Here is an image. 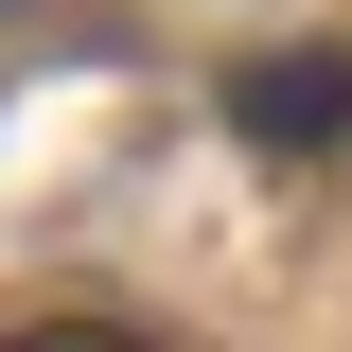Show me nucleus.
<instances>
[{
  "label": "nucleus",
  "instance_id": "2",
  "mask_svg": "<svg viewBox=\"0 0 352 352\" xmlns=\"http://www.w3.org/2000/svg\"><path fill=\"white\" fill-rule=\"evenodd\" d=\"M18 352H141V335H106V317H53V335H18Z\"/></svg>",
  "mask_w": 352,
  "mask_h": 352
},
{
  "label": "nucleus",
  "instance_id": "1",
  "mask_svg": "<svg viewBox=\"0 0 352 352\" xmlns=\"http://www.w3.org/2000/svg\"><path fill=\"white\" fill-rule=\"evenodd\" d=\"M229 106H247V141H352V71L335 53H264V71H229Z\"/></svg>",
  "mask_w": 352,
  "mask_h": 352
}]
</instances>
